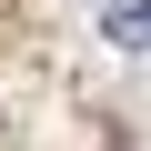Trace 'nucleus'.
Segmentation results:
<instances>
[{"mask_svg":"<svg viewBox=\"0 0 151 151\" xmlns=\"http://www.w3.org/2000/svg\"><path fill=\"white\" fill-rule=\"evenodd\" d=\"M101 30H111V50H151V0H111Z\"/></svg>","mask_w":151,"mask_h":151,"instance_id":"nucleus-1","label":"nucleus"}]
</instances>
